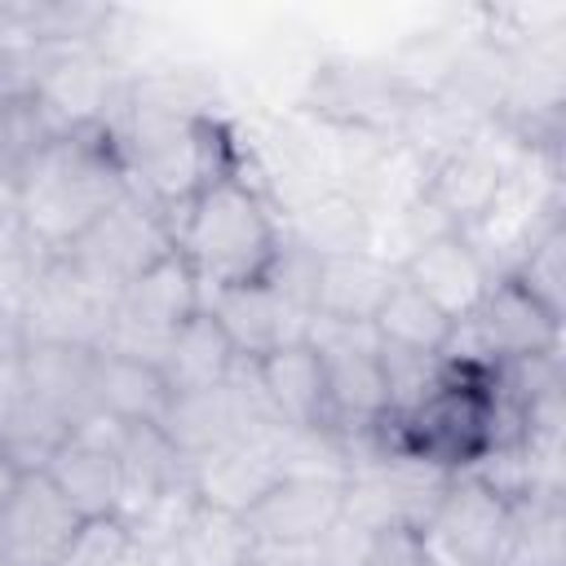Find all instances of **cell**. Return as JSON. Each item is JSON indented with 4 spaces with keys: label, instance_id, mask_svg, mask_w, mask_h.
<instances>
[{
    "label": "cell",
    "instance_id": "obj_3",
    "mask_svg": "<svg viewBox=\"0 0 566 566\" xmlns=\"http://www.w3.org/2000/svg\"><path fill=\"white\" fill-rule=\"evenodd\" d=\"M128 168L111 124L62 133L13 195V212L44 256H62L124 190Z\"/></svg>",
    "mask_w": 566,
    "mask_h": 566
},
{
    "label": "cell",
    "instance_id": "obj_19",
    "mask_svg": "<svg viewBox=\"0 0 566 566\" xmlns=\"http://www.w3.org/2000/svg\"><path fill=\"white\" fill-rule=\"evenodd\" d=\"M394 279L398 265L371 248L318 256L310 270V314L323 323H371Z\"/></svg>",
    "mask_w": 566,
    "mask_h": 566
},
{
    "label": "cell",
    "instance_id": "obj_10",
    "mask_svg": "<svg viewBox=\"0 0 566 566\" xmlns=\"http://www.w3.org/2000/svg\"><path fill=\"white\" fill-rule=\"evenodd\" d=\"M522 155H526V146L509 128H504V142H495V124H486L464 146L424 164V203L433 208V217L447 230H473L495 208V199H500L509 172L522 164Z\"/></svg>",
    "mask_w": 566,
    "mask_h": 566
},
{
    "label": "cell",
    "instance_id": "obj_17",
    "mask_svg": "<svg viewBox=\"0 0 566 566\" xmlns=\"http://www.w3.org/2000/svg\"><path fill=\"white\" fill-rule=\"evenodd\" d=\"M256 371V385H261V398L270 407V416L279 424H292V429H323V433H336V411H332V394H327V371H323V358L310 340H296V345H283L265 358L252 363ZM340 438V433H336Z\"/></svg>",
    "mask_w": 566,
    "mask_h": 566
},
{
    "label": "cell",
    "instance_id": "obj_12",
    "mask_svg": "<svg viewBox=\"0 0 566 566\" xmlns=\"http://www.w3.org/2000/svg\"><path fill=\"white\" fill-rule=\"evenodd\" d=\"M84 513L44 469H18L0 504V566H57L84 531Z\"/></svg>",
    "mask_w": 566,
    "mask_h": 566
},
{
    "label": "cell",
    "instance_id": "obj_15",
    "mask_svg": "<svg viewBox=\"0 0 566 566\" xmlns=\"http://www.w3.org/2000/svg\"><path fill=\"white\" fill-rule=\"evenodd\" d=\"M186 478H190L199 504L230 509V513L243 517L283 478L274 424H261V429H252V433H243L226 447H212V451L186 460Z\"/></svg>",
    "mask_w": 566,
    "mask_h": 566
},
{
    "label": "cell",
    "instance_id": "obj_13",
    "mask_svg": "<svg viewBox=\"0 0 566 566\" xmlns=\"http://www.w3.org/2000/svg\"><path fill=\"white\" fill-rule=\"evenodd\" d=\"M203 310L221 323V332L230 336L234 354L256 363L283 345H296L310 336V310L274 279L265 283H248V287H221L203 296Z\"/></svg>",
    "mask_w": 566,
    "mask_h": 566
},
{
    "label": "cell",
    "instance_id": "obj_5",
    "mask_svg": "<svg viewBox=\"0 0 566 566\" xmlns=\"http://www.w3.org/2000/svg\"><path fill=\"white\" fill-rule=\"evenodd\" d=\"M115 318V292L93 283L66 256H44L18 301L22 345H71L102 349Z\"/></svg>",
    "mask_w": 566,
    "mask_h": 566
},
{
    "label": "cell",
    "instance_id": "obj_8",
    "mask_svg": "<svg viewBox=\"0 0 566 566\" xmlns=\"http://www.w3.org/2000/svg\"><path fill=\"white\" fill-rule=\"evenodd\" d=\"M327 371V394L340 438H363L389 416V380L380 363V336L371 323H323L310 318L305 336Z\"/></svg>",
    "mask_w": 566,
    "mask_h": 566
},
{
    "label": "cell",
    "instance_id": "obj_20",
    "mask_svg": "<svg viewBox=\"0 0 566 566\" xmlns=\"http://www.w3.org/2000/svg\"><path fill=\"white\" fill-rule=\"evenodd\" d=\"M115 522L133 526L146 517L172 486L186 482V455L168 442L159 424H119L115 438Z\"/></svg>",
    "mask_w": 566,
    "mask_h": 566
},
{
    "label": "cell",
    "instance_id": "obj_21",
    "mask_svg": "<svg viewBox=\"0 0 566 566\" xmlns=\"http://www.w3.org/2000/svg\"><path fill=\"white\" fill-rule=\"evenodd\" d=\"M93 358L97 349L71 345H22V380L35 411H44L66 433L97 416L93 398Z\"/></svg>",
    "mask_w": 566,
    "mask_h": 566
},
{
    "label": "cell",
    "instance_id": "obj_9",
    "mask_svg": "<svg viewBox=\"0 0 566 566\" xmlns=\"http://www.w3.org/2000/svg\"><path fill=\"white\" fill-rule=\"evenodd\" d=\"M199 310H203V287L190 274V265L172 252L168 261H159L155 270L133 279L115 296V318H111V336L102 349H115V354H128V358L159 367L168 340Z\"/></svg>",
    "mask_w": 566,
    "mask_h": 566
},
{
    "label": "cell",
    "instance_id": "obj_30",
    "mask_svg": "<svg viewBox=\"0 0 566 566\" xmlns=\"http://www.w3.org/2000/svg\"><path fill=\"white\" fill-rule=\"evenodd\" d=\"M40 261H44V252H40V248L31 243V234L22 230L13 203H0V296H4L13 310H18L22 292H27V283L35 279Z\"/></svg>",
    "mask_w": 566,
    "mask_h": 566
},
{
    "label": "cell",
    "instance_id": "obj_11",
    "mask_svg": "<svg viewBox=\"0 0 566 566\" xmlns=\"http://www.w3.org/2000/svg\"><path fill=\"white\" fill-rule=\"evenodd\" d=\"M420 88V80L389 62H327L310 80L305 111L336 128L394 137Z\"/></svg>",
    "mask_w": 566,
    "mask_h": 566
},
{
    "label": "cell",
    "instance_id": "obj_22",
    "mask_svg": "<svg viewBox=\"0 0 566 566\" xmlns=\"http://www.w3.org/2000/svg\"><path fill=\"white\" fill-rule=\"evenodd\" d=\"M93 398L97 416L119 424H164L172 407V389L159 376V367L115 349H97L93 358Z\"/></svg>",
    "mask_w": 566,
    "mask_h": 566
},
{
    "label": "cell",
    "instance_id": "obj_6",
    "mask_svg": "<svg viewBox=\"0 0 566 566\" xmlns=\"http://www.w3.org/2000/svg\"><path fill=\"white\" fill-rule=\"evenodd\" d=\"M509 513L513 495L478 473H455L424 513V522L411 531V539L429 566H495Z\"/></svg>",
    "mask_w": 566,
    "mask_h": 566
},
{
    "label": "cell",
    "instance_id": "obj_24",
    "mask_svg": "<svg viewBox=\"0 0 566 566\" xmlns=\"http://www.w3.org/2000/svg\"><path fill=\"white\" fill-rule=\"evenodd\" d=\"M239 354L230 345V336L221 332V323L199 310L195 318L181 323V332L168 340L164 358H159V376L168 380L172 398L177 394H195V389H212L234 371Z\"/></svg>",
    "mask_w": 566,
    "mask_h": 566
},
{
    "label": "cell",
    "instance_id": "obj_14",
    "mask_svg": "<svg viewBox=\"0 0 566 566\" xmlns=\"http://www.w3.org/2000/svg\"><path fill=\"white\" fill-rule=\"evenodd\" d=\"M398 274L429 301L438 305L455 327L482 305V296L491 292V283L500 279L486 256L473 248V239L464 230H442L424 243H416L402 261Z\"/></svg>",
    "mask_w": 566,
    "mask_h": 566
},
{
    "label": "cell",
    "instance_id": "obj_31",
    "mask_svg": "<svg viewBox=\"0 0 566 566\" xmlns=\"http://www.w3.org/2000/svg\"><path fill=\"white\" fill-rule=\"evenodd\" d=\"M22 407H27V380H22V349L0 358V455L22 420Z\"/></svg>",
    "mask_w": 566,
    "mask_h": 566
},
{
    "label": "cell",
    "instance_id": "obj_16",
    "mask_svg": "<svg viewBox=\"0 0 566 566\" xmlns=\"http://www.w3.org/2000/svg\"><path fill=\"white\" fill-rule=\"evenodd\" d=\"M115 438H119V420L93 416L80 429H71L53 455L40 464L53 486L93 522V517H115Z\"/></svg>",
    "mask_w": 566,
    "mask_h": 566
},
{
    "label": "cell",
    "instance_id": "obj_4",
    "mask_svg": "<svg viewBox=\"0 0 566 566\" xmlns=\"http://www.w3.org/2000/svg\"><path fill=\"white\" fill-rule=\"evenodd\" d=\"M172 252H177L172 221L137 186H128L62 256L71 265H80L93 283H102L106 292L119 296L133 279H142Z\"/></svg>",
    "mask_w": 566,
    "mask_h": 566
},
{
    "label": "cell",
    "instance_id": "obj_33",
    "mask_svg": "<svg viewBox=\"0 0 566 566\" xmlns=\"http://www.w3.org/2000/svg\"><path fill=\"white\" fill-rule=\"evenodd\" d=\"M119 566H186L181 553L172 544H142V539H128Z\"/></svg>",
    "mask_w": 566,
    "mask_h": 566
},
{
    "label": "cell",
    "instance_id": "obj_35",
    "mask_svg": "<svg viewBox=\"0 0 566 566\" xmlns=\"http://www.w3.org/2000/svg\"><path fill=\"white\" fill-rule=\"evenodd\" d=\"M13 478H18V464H13L9 455H0V504H4V495H9V486H13Z\"/></svg>",
    "mask_w": 566,
    "mask_h": 566
},
{
    "label": "cell",
    "instance_id": "obj_26",
    "mask_svg": "<svg viewBox=\"0 0 566 566\" xmlns=\"http://www.w3.org/2000/svg\"><path fill=\"white\" fill-rule=\"evenodd\" d=\"M57 137H62V124L49 115V106L35 93L0 102V190L9 199L18 195V186L31 177V168L44 159V150Z\"/></svg>",
    "mask_w": 566,
    "mask_h": 566
},
{
    "label": "cell",
    "instance_id": "obj_32",
    "mask_svg": "<svg viewBox=\"0 0 566 566\" xmlns=\"http://www.w3.org/2000/svg\"><path fill=\"white\" fill-rule=\"evenodd\" d=\"M371 566H429V562H424V553L416 548L411 531H389V535H380Z\"/></svg>",
    "mask_w": 566,
    "mask_h": 566
},
{
    "label": "cell",
    "instance_id": "obj_34",
    "mask_svg": "<svg viewBox=\"0 0 566 566\" xmlns=\"http://www.w3.org/2000/svg\"><path fill=\"white\" fill-rule=\"evenodd\" d=\"M22 349V332H18V310L0 296V358L18 354Z\"/></svg>",
    "mask_w": 566,
    "mask_h": 566
},
{
    "label": "cell",
    "instance_id": "obj_7",
    "mask_svg": "<svg viewBox=\"0 0 566 566\" xmlns=\"http://www.w3.org/2000/svg\"><path fill=\"white\" fill-rule=\"evenodd\" d=\"M455 358L478 363H522V358H557L562 354V318L544 310L517 279L500 274L482 305L455 327L451 349Z\"/></svg>",
    "mask_w": 566,
    "mask_h": 566
},
{
    "label": "cell",
    "instance_id": "obj_27",
    "mask_svg": "<svg viewBox=\"0 0 566 566\" xmlns=\"http://www.w3.org/2000/svg\"><path fill=\"white\" fill-rule=\"evenodd\" d=\"M562 495H517L495 566H566Z\"/></svg>",
    "mask_w": 566,
    "mask_h": 566
},
{
    "label": "cell",
    "instance_id": "obj_18",
    "mask_svg": "<svg viewBox=\"0 0 566 566\" xmlns=\"http://www.w3.org/2000/svg\"><path fill=\"white\" fill-rule=\"evenodd\" d=\"M345 513L340 478H279L248 513L252 544H310Z\"/></svg>",
    "mask_w": 566,
    "mask_h": 566
},
{
    "label": "cell",
    "instance_id": "obj_28",
    "mask_svg": "<svg viewBox=\"0 0 566 566\" xmlns=\"http://www.w3.org/2000/svg\"><path fill=\"white\" fill-rule=\"evenodd\" d=\"M172 548L181 553L186 566H252V535L243 517L212 504H195Z\"/></svg>",
    "mask_w": 566,
    "mask_h": 566
},
{
    "label": "cell",
    "instance_id": "obj_29",
    "mask_svg": "<svg viewBox=\"0 0 566 566\" xmlns=\"http://www.w3.org/2000/svg\"><path fill=\"white\" fill-rule=\"evenodd\" d=\"M509 279H517L544 310H553L562 318V296H566V230H562V217H548L531 234V243L509 265Z\"/></svg>",
    "mask_w": 566,
    "mask_h": 566
},
{
    "label": "cell",
    "instance_id": "obj_1",
    "mask_svg": "<svg viewBox=\"0 0 566 566\" xmlns=\"http://www.w3.org/2000/svg\"><path fill=\"white\" fill-rule=\"evenodd\" d=\"M367 438L442 473H473L491 451L513 442V411L500 398L491 363L447 354L429 389L411 407L389 411Z\"/></svg>",
    "mask_w": 566,
    "mask_h": 566
},
{
    "label": "cell",
    "instance_id": "obj_23",
    "mask_svg": "<svg viewBox=\"0 0 566 566\" xmlns=\"http://www.w3.org/2000/svg\"><path fill=\"white\" fill-rule=\"evenodd\" d=\"M292 212V234L287 243L301 248L305 256H336V252H358L371 248V221L358 203V195L349 186H332L318 190L301 203L287 208Z\"/></svg>",
    "mask_w": 566,
    "mask_h": 566
},
{
    "label": "cell",
    "instance_id": "obj_2",
    "mask_svg": "<svg viewBox=\"0 0 566 566\" xmlns=\"http://www.w3.org/2000/svg\"><path fill=\"white\" fill-rule=\"evenodd\" d=\"M177 256L199 279L203 296L221 287H248L274 279L287 234L261 195L239 168L208 181L172 226Z\"/></svg>",
    "mask_w": 566,
    "mask_h": 566
},
{
    "label": "cell",
    "instance_id": "obj_25",
    "mask_svg": "<svg viewBox=\"0 0 566 566\" xmlns=\"http://www.w3.org/2000/svg\"><path fill=\"white\" fill-rule=\"evenodd\" d=\"M371 332L380 336V345L402 349V354H420V358H447L451 340H455V323L429 305L402 274L394 279L385 305L371 318Z\"/></svg>",
    "mask_w": 566,
    "mask_h": 566
}]
</instances>
